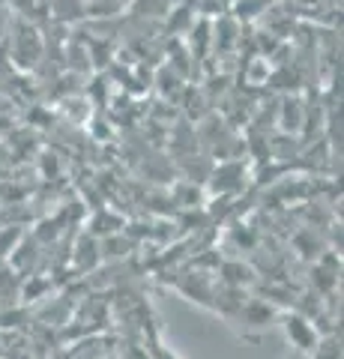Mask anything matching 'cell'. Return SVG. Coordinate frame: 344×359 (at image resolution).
<instances>
[{
	"instance_id": "1",
	"label": "cell",
	"mask_w": 344,
	"mask_h": 359,
	"mask_svg": "<svg viewBox=\"0 0 344 359\" xmlns=\"http://www.w3.org/2000/svg\"><path fill=\"white\" fill-rule=\"evenodd\" d=\"M287 335H291V339L303 347V351H315V330L308 327L305 320H299V318H291L287 320Z\"/></svg>"
}]
</instances>
